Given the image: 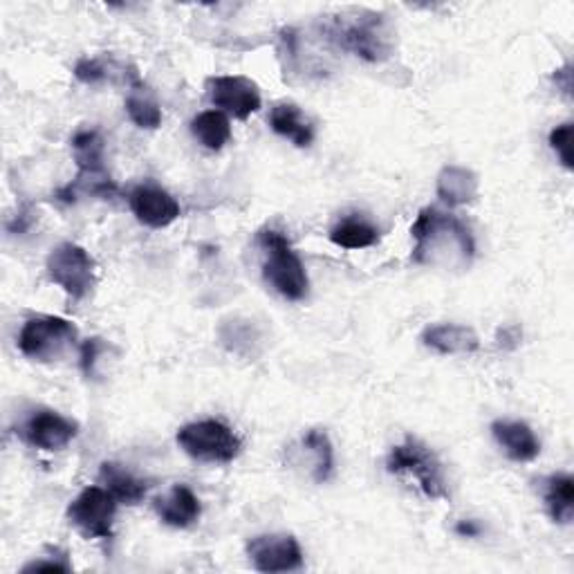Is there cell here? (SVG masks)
I'll list each match as a JSON object with an SVG mask.
<instances>
[{
	"instance_id": "1",
	"label": "cell",
	"mask_w": 574,
	"mask_h": 574,
	"mask_svg": "<svg viewBox=\"0 0 574 574\" xmlns=\"http://www.w3.org/2000/svg\"><path fill=\"white\" fill-rule=\"evenodd\" d=\"M413 254L411 260L422 267H437L454 272L467 269L474 263L476 243L469 227L441 209L426 207L418 214L413 227Z\"/></svg>"
},
{
	"instance_id": "2",
	"label": "cell",
	"mask_w": 574,
	"mask_h": 574,
	"mask_svg": "<svg viewBox=\"0 0 574 574\" xmlns=\"http://www.w3.org/2000/svg\"><path fill=\"white\" fill-rule=\"evenodd\" d=\"M326 31L332 43L370 63L384 61L393 48V29L386 16L378 12L340 16L326 27Z\"/></svg>"
},
{
	"instance_id": "3",
	"label": "cell",
	"mask_w": 574,
	"mask_h": 574,
	"mask_svg": "<svg viewBox=\"0 0 574 574\" xmlns=\"http://www.w3.org/2000/svg\"><path fill=\"white\" fill-rule=\"evenodd\" d=\"M258 243L267 252V260L263 265L265 283L288 301L306 298L310 290L306 265H303L285 235L275 229H265L258 233Z\"/></svg>"
},
{
	"instance_id": "4",
	"label": "cell",
	"mask_w": 574,
	"mask_h": 574,
	"mask_svg": "<svg viewBox=\"0 0 574 574\" xmlns=\"http://www.w3.org/2000/svg\"><path fill=\"white\" fill-rule=\"evenodd\" d=\"M386 469L391 474H411L426 498H449V487L445 479V469L441 458L431 447H426L418 437H407L401 445L393 447L386 458Z\"/></svg>"
},
{
	"instance_id": "5",
	"label": "cell",
	"mask_w": 574,
	"mask_h": 574,
	"mask_svg": "<svg viewBox=\"0 0 574 574\" xmlns=\"http://www.w3.org/2000/svg\"><path fill=\"white\" fill-rule=\"evenodd\" d=\"M77 328L67 319L39 315L23 323L18 334V350L31 361H56L77 344Z\"/></svg>"
},
{
	"instance_id": "6",
	"label": "cell",
	"mask_w": 574,
	"mask_h": 574,
	"mask_svg": "<svg viewBox=\"0 0 574 574\" xmlns=\"http://www.w3.org/2000/svg\"><path fill=\"white\" fill-rule=\"evenodd\" d=\"M178 445L200 462H231L243 449L241 437L220 420H202L182 426L178 431Z\"/></svg>"
},
{
	"instance_id": "7",
	"label": "cell",
	"mask_w": 574,
	"mask_h": 574,
	"mask_svg": "<svg viewBox=\"0 0 574 574\" xmlns=\"http://www.w3.org/2000/svg\"><path fill=\"white\" fill-rule=\"evenodd\" d=\"M48 277L73 301H84L94 288V260L92 256L75 243H63L54 247L48 256Z\"/></svg>"
},
{
	"instance_id": "8",
	"label": "cell",
	"mask_w": 574,
	"mask_h": 574,
	"mask_svg": "<svg viewBox=\"0 0 574 574\" xmlns=\"http://www.w3.org/2000/svg\"><path fill=\"white\" fill-rule=\"evenodd\" d=\"M117 505L106 487H86L67 508V521L88 538H111Z\"/></svg>"
},
{
	"instance_id": "9",
	"label": "cell",
	"mask_w": 574,
	"mask_h": 574,
	"mask_svg": "<svg viewBox=\"0 0 574 574\" xmlns=\"http://www.w3.org/2000/svg\"><path fill=\"white\" fill-rule=\"evenodd\" d=\"M79 433V424L52 409L31 411L18 426L23 441L43 451H61L71 445Z\"/></svg>"
},
{
	"instance_id": "10",
	"label": "cell",
	"mask_w": 574,
	"mask_h": 574,
	"mask_svg": "<svg viewBox=\"0 0 574 574\" xmlns=\"http://www.w3.org/2000/svg\"><path fill=\"white\" fill-rule=\"evenodd\" d=\"M247 557L258 572H292L303 567V550L292 534H260L247 544Z\"/></svg>"
},
{
	"instance_id": "11",
	"label": "cell",
	"mask_w": 574,
	"mask_h": 574,
	"mask_svg": "<svg viewBox=\"0 0 574 574\" xmlns=\"http://www.w3.org/2000/svg\"><path fill=\"white\" fill-rule=\"evenodd\" d=\"M207 94L212 104L220 109V113L233 115L235 119H247L250 115L260 111L258 86L247 77H214L207 81Z\"/></svg>"
},
{
	"instance_id": "12",
	"label": "cell",
	"mask_w": 574,
	"mask_h": 574,
	"mask_svg": "<svg viewBox=\"0 0 574 574\" xmlns=\"http://www.w3.org/2000/svg\"><path fill=\"white\" fill-rule=\"evenodd\" d=\"M128 202L135 218L151 229H164L182 216L180 202L155 184L138 187L130 193Z\"/></svg>"
},
{
	"instance_id": "13",
	"label": "cell",
	"mask_w": 574,
	"mask_h": 574,
	"mask_svg": "<svg viewBox=\"0 0 574 574\" xmlns=\"http://www.w3.org/2000/svg\"><path fill=\"white\" fill-rule=\"evenodd\" d=\"M492 435L514 462H530L541 454V443H538L532 426L521 420H496L492 424Z\"/></svg>"
},
{
	"instance_id": "14",
	"label": "cell",
	"mask_w": 574,
	"mask_h": 574,
	"mask_svg": "<svg viewBox=\"0 0 574 574\" xmlns=\"http://www.w3.org/2000/svg\"><path fill=\"white\" fill-rule=\"evenodd\" d=\"M153 508L162 523L178 530L191 527L202 514V505L197 496L187 485H174L168 489V494L155 500Z\"/></svg>"
},
{
	"instance_id": "15",
	"label": "cell",
	"mask_w": 574,
	"mask_h": 574,
	"mask_svg": "<svg viewBox=\"0 0 574 574\" xmlns=\"http://www.w3.org/2000/svg\"><path fill=\"white\" fill-rule=\"evenodd\" d=\"M422 342L426 348L441 355H471L481 348L479 334L458 323H441L424 330Z\"/></svg>"
},
{
	"instance_id": "16",
	"label": "cell",
	"mask_w": 574,
	"mask_h": 574,
	"mask_svg": "<svg viewBox=\"0 0 574 574\" xmlns=\"http://www.w3.org/2000/svg\"><path fill=\"white\" fill-rule=\"evenodd\" d=\"M296 464L308 467V474L312 476L315 483H326L332 474V464H334V451L332 443L326 431L312 429L306 435L296 449Z\"/></svg>"
},
{
	"instance_id": "17",
	"label": "cell",
	"mask_w": 574,
	"mask_h": 574,
	"mask_svg": "<svg viewBox=\"0 0 574 574\" xmlns=\"http://www.w3.org/2000/svg\"><path fill=\"white\" fill-rule=\"evenodd\" d=\"M437 197L449 207H460L474 202L479 195V176L464 166H445L437 176Z\"/></svg>"
},
{
	"instance_id": "18",
	"label": "cell",
	"mask_w": 574,
	"mask_h": 574,
	"mask_svg": "<svg viewBox=\"0 0 574 574\" xmlns=\"http://www.w3.org/2000/svg\"><path fill=\"white\" fill-rule=\"evenodd\" d=\"M269 126H272L277 135L290 140L298 149H308L315 140L312 124L298 111V106L288 104V101L277 104L272 111H269Z\"/></svg>"
},
{
	"instance_id": "19",
	"label": "cell",
	"mask_w": 574,
	"mask_h": 574,
	"mask_svg": "<svg viewBox=\"0 0 574 574\" xmlns=\"http://www.w3.org/2000/svg\"><path fill=\"white\" fill-rule=\"evenodd\" d=\"M99 483L104 485L117 498V502H124V505L140 502L149 494V483L138 479L135 474H130L128 469H124L117 462H104V464H101Z\"/></svg>"
},
{
	"instance_id": "20",
	"label": "cell",
	"mask_w": 574,
	"mask_h": 574,
	"mask_svg": "<svg viewBox=\"0 0 574 574\" xmlns=\"http://www.w3.org/2000/svg\"><path fill=\"white\" fill-rule=\"evenodd\" d=\"M330 241L344 250H366L380 241V229L366 218H344L330 229Z\"/></svg>"
},
{
	"instance_id": "21",
	"label": "cell",
	"mask_w": 574,
	"mask_h": 574,
	"mask_svg": "<svg viewBox=\"0 0 574 574\" xmlns=\"http://www.w3.org/2000/svg\"><path fill=\"white\" fill-rule=\"evenodd\" d=\"M544 500L554 523L567 525L574 516V479L570 474H554L546 481Z\"/></svg>"
},
{
	"instance_id": "22",
	"label": "cell",
	"mask_w": 574,
	"mask_h": 574,
	"mask_svg": "<svg viewBox=\"0 0 574 574\" xmlns=\"http://www.w3.org/2000/svg\"><path fill=\"white\" fill-rule=\"evenodd\" d=\"M73 153L79 176H106L104 140L97 130H79L73 138Z\"/></svg>"
},
{
	"instance_id": "23",
	"label": "cell",
	"mask_w": 574,
	"mask_h": 574,
	"mask_svg": "<svg viewBox=\"0 0 574 574\" xmlns=\"http://www.w3.org/2000/svg\"><path fill=\"white\" fill-rule=\"evenodd\" d=\"M193 138L209 151H220L231 140V124L220 111H205L191 122Z\"/></svg>"
},
{
	"instance_id": "24",
	"label": "cell",
	"mask_w": 574,
	"mask_h": 574,
	"mask_svg": "<svg viewBox=\"0 0 574 574\" xmlns=\"http://www.w3.org/2000/svg\"><path fill=\"white\" fill-rule=\"evenodd\" d=\"M126 113L130 122L140 128L155 130L162 126V109L140 81L132 84V90L126 97Z\"/></svg>"
},
{
	"instance_id": "25",
	"label": "cell",
	"mask_w": 574,
	"mask_h": 574,
	"mask_svg": "<svg viewBox=\"0 0 574 574\" xmlns=\"http://www.w3.org/2000/svg\"><path fill=\"white\" fill-rule=\"evenodd\" d=\"M572 138H574V126L570 122L552 128V132H550V146L559 155L561 164L567 168V171H572V166H574Z\"/></svg>"
},
{
	"instance_id": "26",
	"label": "cell",
	"mask_w": 574,
	"mask_h": 574,
	"mask_svg": "<svg viewBox=\"0 0 574 574\" xmlns=\"http://www.w3.org/2000/svg\"><path fill=\"white\" fill-rule=\"evenodd\" d=\"M109 350H111V344H106L104 340H99V336H92V340H88L81 346V370L88 380L97 378V366H99L101 357L109 355Z\"/></svg>"
},
{
	"instance_id": "27",
	"label": "cell",
	"mask_w": 574,
	"mask_h": 574,
	"mask_svg": "<svg viewBox=\"0 0 574 574\" xmlns=\"http://www.w3.org/2000/svg\"><path fill=\"white\" fill-rule=\"evenodd\" d=\"M106 65L104 61L99 59H81L77 65H75V77L84 84H99L106 79Z\"/></svg>"
},
{
	"instance_id": "28",
	"label": "cell",
	"mask_w": 574,
	"mask_h": 574,
	"mask_svg": "<svg viewBox=\"0 0 574 574\" xmlns=\"http://www.w3.org/2000/svg\"><path fill=\"white\" fill-rule=\"evenodd\" d=\"M39 570H54V572H71L73 565L67 563L65 554L63 557H54V559H48V561H31L23 567V572H39Z\"/></svg>"
},
{
	"instance_id": "29",
	"label": "cell",
	"mask_w": 574,
	"mask_h": 574,
	"mask_svg": "<svg viewBox=\"0 0 574 574\" xmlns=\"http://www.w3.org/2000/svg\"><path fill=\"white\" fill-rule=\"evenodd\" d=\"M552 79L557 81V86L561 88V92H565L570 97V92H572V65L567 63L565 67H561V71L554 73Z\"/></svg>"
},
{
	"instance_id": "30",
	"label": "cell",
	"mask_w": 574,
	"mask_h": 574,
	"mask_svg": "<svg viewBox=\"0 0 574 574\" xmlns=\"http://www.w3.org/2000/svg\"><path fill=\"white\" fill-rule=\"evenodd\" d=\"M456 532H458L460 536H479V534L483 532V527H481L476 521H460V523L456 525Z\"/></svg>"
}]
</instances>
